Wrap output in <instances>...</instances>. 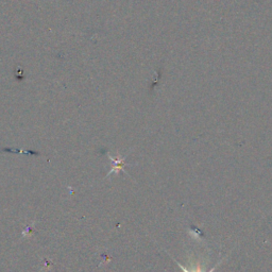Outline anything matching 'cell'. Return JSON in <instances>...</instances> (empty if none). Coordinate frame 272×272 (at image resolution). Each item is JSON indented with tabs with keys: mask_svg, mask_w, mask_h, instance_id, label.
<instances>
[{
	"mask_svg": "<svg viewBox=\"0 0 272 272\" xmlns=\"http://www.w3.org/2000/svg\"><path fill=\"white\" fill-rule=\"evenodd\" d=\"M108 159L112 162V169L108 172V174L106 175V177L111 176L112 174H119L120 172H123L126 175H128V173L124 170V163H126V158H122L120 154H118L117 157L114 158L112 155L108 153L107 154Z\"/></svg>",
	"mask_w": 272,
	"mask_h": 272,
	"instance_id": "cell-1",
	"label": "cell"
},
{
	"mask_svg": "<svg viewBox=\"0 0 272 272\" xmlns=\"http://www.w3.org/2000/svg\"><path fill=\"white\" fill-rule=\"evenodd\" d=\"M174 261H175V262H176V263L178 264V266H179V267H180V269H181V270H182L183 272H202V271H201L200 269H197V270H195V271H193V270H188L187 268H186V267H184V266L182 265V264H180V263H179V262H178L177 260H174ZM221 263H222V260H221V261H220V262H219L218 264H216V265H215V266H214V267H213V268H212L211 270H209L208 272H214V271L216 270V268H218V266L220 265V264H221Z\"/></svg>",
	"mask_w": 272,
	"mask_h": 272,
	"instance_id": "cell-2",
	"label": "cell"
},
{
	"mask_svg": "<svg viewBox=\"0 0 272 272\" xmlns=\"http://www.w3.org/2000/svg\"><path fill=\"white\" fill-rule=\"evenodd\" d=\"M5 151H9V152H19V153H24V154H32V155H38L37 152H34V151H29V150H18V149H12V148H5L4 149Z\"/></svg>",
	"mask_w": 272,
	"mask_h": 272,
	"instance_id": "cell-3",
	"label": "cell"
}]
</instances>
